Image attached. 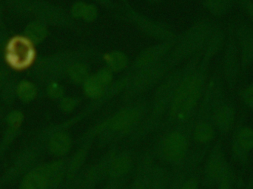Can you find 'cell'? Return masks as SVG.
I'll return each instance as SVG.
<instances>
[{
  "mask_svg": "<svg viewBox=\"0 0 253 189\" xmlns=\"http://www.w3.org/2000/svg\"><path fill=\"white\" fill-rule=\"evenodd\" d=\"M233 170L224 150L222 139L214 144L207 159L203 173V184L207 188H215Z\"/></svg>",
  "mask_w": 253,
  "mask_h": 189,
  "instance_id": "obj_3",
  "label": "cell"
},
{
  "mask_svg": "<svg viewBox=\"0 0 253 189\" xmlns=\"http://www.w3.org/2000/svg\"><path fill=\"white\" fill-rule=\"evenodd\" d=\"M18 84L14 80H10L1 89V98L6 104H10L14 101L17 96Z\"/></svg>",
  "mask_w": 253,
  "mask_h": 189,
  "instance_id": "obj_23",
  "label": "cell"
},
{
  "mask_svg": "<svg viewBox=\"0 0 253 189\" xmlns=\"http://www.w3.org/2000/svg\"><path fill=\"white\" fill-rule=\"evenodd\" d=\"M10 80L7 71L6 70H1L0 71V89H2Z\"/></svg>",
  "mask_w": 253,
  "mask_h": 189,
  "instance_id": "obj_31",
  "label": "cell"
},
{
  "mask_svg": "<svg viewBox=\"0 0 253 189\" xmlns=\"http://www.w3.org/2000/svg\"><path fill=\"white\" fill-rule=\"evenodd\" d=\"M235 181H236V175H235L234 171L225 179L223 180L215 188L216 189H235Z\"/></svg>",
  "mask_w": 253,
  "mask_h": 189,
  "instance_id": "obj_29",
  "label": "cell"
},
{
  "mask_svg": "<svg viewBox=\"0 0 253 189\" xmlns=\"http://www.w3.org/2000/svg\"><path fill=\"white\" fill-rule=\"evenodd\" d=\"M71 147V138L65 132H56L50 137L49 140V150L54 155H65L68 152Z\"/></svg>",
  "mask_w": 253,
  "mask_h": 189,
  "instance_id": "obj_11",
  "label": "cell"
},
{
  "mask_svg": "<svg viewBox=\"0 0 253 189\" xmlns=\"http://www.w3.org/2000/svg\"><path fill=\"white\" fill-rule=\"evenodd\" d=\"M38 157V151L35 147H29L22 150L16 158L13 166L6 171L2 177L3 182H13L33 169Z\"/></svg>",
  "mask_w": 253,
  "mask_h": 189,
  "instance_id": "obj_8",
  "label": "cell"
},
{
  "mask_svg": "<svg viewBox=\"0 0 253 189\" xmlns=\"http://www.w3.org/2000/svg\"><path fill=\"white\" fill-rule=\"evenodd\" d=\"M138 119V113L136 110H123L110 120L108 126L114 130H122L132 126Z\"/></svg>",
  "mask_w": 253,
  "mask_h": 189,
  "instance_id": "obj_12",
  "label": "cell"
},
{
  "mask_svg": "<svg viewBox=\"0 0 253 189\" xmlns=\"http://www.w3.org/2000/svg\"><path fill=\"white\" fill-rule=\"evenodd\" d=\"M9 6L13 9L14 11L22 13L25 10L29 9L31 5L28 4L27 0H7Z\"/></svg>",
  "mask_w": 253,
  "mask_h": 189,
  "instance_id": "obj_26",
  "label": "cell"
},
{
  "mask_svg": "<svg viewBox=\"0 0 253 189\" xmlns=\"http://www.w3.org/2000/svg\"><path fill=\"white\" fill-rule=\"evenodd\" d=\"M23 114L20 111L14 110L7 114L6 121H7L8 126H10V127L19 128L23 121Z\"/></svg>",
  "mask_w": 253,
  "mask_h": 189,
  "instance_id": "obj_25",
  "label": "cell"
},
{
  "mask_svg": "<svg viewBox=\"0 0 253 189\" xmlns=\"http://www.w3.org/2000/svg\"><path fill=\"white\" fill-rule=\"evenodd\" d=\"M221 71L227 91L233 95L237 90L242 77L240 53L234 33V22H230L226 30V38L223 47Z\"/></svg>",
  "mask_w": 253,
  "mask_h": 189,
  "instance_id": "obj_1",
  "label": "cell"
},
{
  "mask_svg": "<svg viewBox=\"0 0 253 189\" xmlns=\"http://www.w3.org/2000/svg\"><path fill=\"white\" fill-rule=\"evenodd\" d=\"M181 189H199V182L195 178H191L184 184Z\"/></svg>",
  "mask_w": 253,
  "mask_h": 189,
  "instance_id": "obj_32",
  "label": "cell"
},
{
  "mask_svg": "<svg viewBox=\"0 0 253 189\" xmlns=\"http://www.w3.org/2000/svg\"><path fill=\"white\" fill-rule=\"evenodd\" d=\"M95 77L103 87H105L111 83L112 80V74L111 70L103 69L99 71Z\"/></svg>",
  "mask_w": 253,
  "mask_h": 189,
  "instance_id": "obj_28",
  "label": "cell"
},
{
  "mask_svg": "<svg viewBox=\"0 0 253 189\" xmlns=\"http://www.w3.org/2000/svg\"><path fill=\"white\" fill-rule=\"evenodd\" d=\"M103 86L99 82L96 77H88L84 81V92L87 96L97 98L103 93Z\"/></svg>",
  "mask_w": 253,
  "mask_h": 189,
  "instance_id": "obj_21",
  "label": "cell"
},
{
  "mask_svg": "<svg viewBox=\"0 0 253 189\" xmlns=\"http://www.w3.org/2000/svg\"><path fill=\"white\" fill-rule=\"evenodd\" d=\"M204 7L215 17L227 16L236 5L235 0H202Z\"/></svg>",
  "mask_w": 253,
  "mask_h": 189,
  "instance_id": "obj_13",
  "label": "cell"
},
{
  "mask_svg": "<svg viewBox=\"0 0 253 189\" xmlns=\"http://www.w3.org/2000/svg\"><path fill=\"white\" fill-rule=\"evenodd\" d=\"M63 88L58 83L51 81L47 87V94L52 98H59L63 95Z\"/></svg>",
  "mask_w": 253,
  "mask_h": 189,
  "instance_id": "obj_27",
  "label": "cell"
},
{
  "mask_svg": "<svg viewBox=\"0 0 253 189\" xmlns=\"http://www.w3.org/2000/svg\"><path fill=\"white\" fill-rule=\"evenodd\" d=\"M239 95L244 105L253 111V78L249 84L241 89Z\"/></svg>",
  "mask_w": 253,
  "mask_h": 189,
  "instance_id": "obj_24",
  "label": "cell"
},
{
  "mask_svg": "<svg viewBox=\"0 0 253 189\" xmlns=\"http://www.w3.org/2000/svg\"><path fill=\"white\" fill-rule=\"evenodd\" d=\"M1 13V4H0V13Z\"/></svg>",
  "mask_w": 253,
  "mask_h": 189,
  "instance_id": "obj_33",
  "label": "cell"
},
{
  "mask_svg": "<svg viewBox=\"0 0 253 189\" xmlns=\"http://www.w3.org/2000/svg\"><path fill=\"white\" fill-rule=\"evenodd\" d=\"M31 10L40 22L49 25H64L67 17L64 11L53 5L44 2H36L31 4Z\"/></svg>",
  "mask_w": 253,
  "mask_h": 189,
  "instance_id": "obj_9",
  "label": "cell"
},
{
  "mask_svg": "<svg viewBox=\"0 0 253 189\" xmlns=\"http://www.w3.org/2000/svg\"><path fill=\"white\" fill-rule=\"evenodd\" d=\"M47 34L45 25L40 21L31 22L25 30V37L34 44L42 41L47 37Z\"/></svg>",
  "mask_w": 253,
  "mask_h": 189,
  "instance_id": "obj_16",
  "label": "cell"
},
{
  "mask_svg": "<svg viewBox=\"0 0 253 189\" xmlns=\"http://www.w3.org/2000/svg\"><path fill=\"white\" fill-rule=\"evenodd\" d=\"M132 162L127 157H122L117 159L113 163L111 168V173L113 176L120 177L126 174L131 168Z\"/></svg>",
  "mask_w": 253,
  "mask_h": 189,
  "instance_id": "obj_22",
  "label": "cell"
},
{
  "mask_svg": "<svg viewBox=\"0 0 253 189\" xmlns=\"http://www.w3.org/2000/svg\"><path fill=\"white\" fill-rule=\"evenodd\" d=\"M37 95V87L33 83L28 81H23L18 84L17 96L24 102L32 101Z\"/></svg>",
  "mask_w": 253,
  "mask_h": 189,
  "instance_id": "obj_17",
  "label": "cell"
},
{
  "mask_svg": "<svg viewBox=\"0 0 253 189\" xmlns=\"http://www.w3.org/2000/svg\"><path fill=\"white\" fill-rule=\"evenodd\" d=\"M218 26L208 19L195 24L179 40L175 56H177V62L202 53Z\"/></svg>",
  "mask_w": 253,
  "mask_h": 189,
  "instance_id": "obj_2",
  "label": "cell"
},
{
  "mask_svg": "<svg viewBox=\"0 0 253 189\" xmlns=\"http://www.w3.org/2000/svg\"><path fill=\"white\" fill-rule=\"evenodd\" d=\"M106 62L111 71H120L126 68L127 59L123 53L113 52L107 56Z\"/></svg>",
  "mask_w": 253,
  "mask_h": 189,
  "instance_id": "obj_20",
  "label": "cell"
},
{
  "mask_svg": "<svg viewBox=\"0 0 253 189\" xmlns=\"http://www.w3.org/2000/svg\"><path fill=\"white\" fill-rule=\"evenodd\" d=\"M243 114L236 120L232 131L231 154L236 163L246 169L249 166L250 155L253 151V128L244 125Z\"/></svg>",
  "mask_w": 253,
  "mask_h": 189,
  "instance_id": "obj_4",
  "label": "cell"
},
{
  "mask_svg": "<svg viewBox=\"0 0 253 189\" xmlns=\"http://www.w3.org/2000/svg\"><path fill=\"white\" fill-rule=\"evenodd\" d=\"M167 50H168V47L164 44L152 47L140 56L135 65L138 68H144L157 64L159 59L165 54Z\"/></svg>",
  "mask_w": 253,
  "mask_h": 189,
  "instance_id": "obj_14",
  "label": "cell"
},
{
  "mask_svg": "<svg viewBox=\"0 0 253 189\" xmlns=\"http://www.w3.org/2000/svg\"><path fill=\"white\" fill-rule=\"evenodd\" d=\"M234 33L240 53L242 76L253 65V25L247 21L234 22Z\"/></svg>",
  "mask_w": 253,
  "mask_h": 189,
  "instance_id": "obj_7",
  "label": "cell"
},
{
  "mask_svg": "<svg viewBox=\"0 0 253 189\" xmlns=\"http://www.w3.org/2000/svg\"><path fill=\"white\" fill-rule=\"evenodd\" d=\"M68 75L73 81L76 83H84L88 78V71L84 64L76 62L68 71Z\"/></svg>",
  "mask_w": 253,
  "mask_h": 189,
  "instance_id": "obj_18",
  "label": "cell"
},
{
  "mask_svg": "<svg viewBox=\"0 0 253 189\" xmlns=\"http://www.w3.org/2000/svg\"><path fill=\"white\" fill-rule=\"evenodd\" d=\"M187 150V139L181 134H172L165 141L164 150L167 157L170 160H181L185 156Z\"/></svg>",
  "mask_w": 253,
  "mask_h": 189,
  "instance_id": "obj_10",
  "label": "cell"
},
{
  "mask_svg": "<svg viewBox=\"0 0 253 189\" xmlns=\"http://www.w3.org/2000/svg\"><path fill=\"white\" fill-rule=\"evenodd\" d=\"M216 134L214 125L198 123L193 132V137L199 144H208L213 141Z\"/></svg>",
  "mask_w": 253,
  "mask_h": 189,
  "instance_id": "obj_15",
  "label": "cell"
},
{
  "mask_svg": "<svg viewBox=\"0 0 253 189\" xmlns=\"http://www.w3.org/2000/svg\"><path fill=\"white\" fill-rule=\"evenodd\" d=\"M34 44L25 36H17L9 40L5 47V58L8 65L19 71L29 68L35 59Z\"/></svg>",
  "mask_w": 253,
  "mask_h": 189,
  "instance_id": "obj_6",
  "label": "cell"
},
{
  "mask_svg": "<svg viewBox=\"0 0 253 189\" xmlns=\"http://www.w3.org/2000/svg\"><path fill=\"white\" fill-rule=\"evenodd\" d=\"M76 105H77V101L74 98H63L60 103L61 108L64 112H67V113L73 111Z\"/></svg>",
  "mask_w": 253,
  "mask_h": 189,
  "instance_id": "obj_30",
  "label": "cell"
},
{
  "mask_svg": "<svg viewBox=\"0 0 253 189\" xmlns=\"http://www.w3.org/2000/svg\"><path fill=\"white\" fill-rule=\"evenodd\" d=\"M0 189H2V187H1V184H0Z\"/></svg>",
  "mask_w": 253,
  "mask_h": 189,
  "instance_id": "obj_34",
  "label": "cell"
},
{
  "mask_svg": "<svg viewBox=\"0 0 253 189\" xmlns=\"http://www.w3.org/2000/svg\"><path fill=\"white\" fill-rule=\"evenodd\" d=\"M73 14L75 17L83 18L84 20L92 21L96 19L97 10L93 5L79 3L73 7Z\"/></svg>",
  "mask_w": 253,
  "mask_h": 189,
  "instance_id": "obj_19",
  "label": "cell"
},
{
  "mask_svg": "<svg viewBox=\"0 0 253 189\" xmlns=\"http://www.w3.org/2000/svg\"><path fill=\"white\" fill-rule=\"evenodd\" d=\"M60 178L59 162L42 165L25 174L19 189H53L59 184Z\"/></svg>",
  "mask_w": 253,
  "mask_h": 189,
  "instance_id": "obj_5",
  "label": "cell"
}]
</instances>
